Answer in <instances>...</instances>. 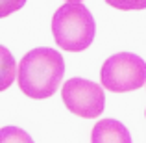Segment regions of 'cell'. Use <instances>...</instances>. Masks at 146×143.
Wrapping results in <instances>:
<instances>
[{
    "instance_id": "obj_1",
    "label": "cell",
    "mask_w": 146,
    "mask_h": 143,
    "mask_svg": "<svg viewBox=\"0 0 146 143\" xmlns=\"http://www.w3.org/2000/svg\"><path fill=\"white\" fill-rule=\"evenodd\" d=\"M65 75V60L59 50L32 48L19 63V87L30 99H48L59 89Z\"/></svg>"
},
{
    "instance_id": "obj_2",
    "label": "cell",
    "mask_w": 146,
    "mask_h": 143,
    "mask_svg": "<svg viewBox=\"0 0 146 143\" xmlns=\"http://www.w3.org/2000/svg\"><path fill=\"white\" fill-rule=\"evenodd\" d=\"M52 34L59 48L68 52H82L94 41L96 22L83 4L68 2L54 13Z\"/></svg>"
},
{
    "instance_id": "obj_3",
    "label": "cell",
    "mask_w": 146,
    "mask_h": 143,
    "mask_svg": "<svg viewBox=\"0 0 146 143\" xmlns=\"http://www.w3.org/2000/svg\"><path fill=\"white\" fill-rule=\"evenodd\" d=\"M102 86L113 93H128L146 84V61L137 54L118 52L109 56L100 71Z\"/></svg>"
},
{
    "instance_id": "obj_4",
    "label": "cell",
    "mask_w": 146,
    "mask_h": 143,
    "mask_svg": "<svg viewBox=\"0 0 146 143\" xmlns=\"http://www.w3.org/2000/svg\"><path fill=\"white\" fill-rule=\"evenodd\" d=\"M61 97L68 111L83 119L100 117L106 108V93L102 86L87 78H70L61 87Z\"/></svg>"
},
{
    "instance_id": "obj_5",
    "label": "cell",
    "mask_w": 146,
    "mask_h": 143,
    "mask_svg": "<svg viewBox=\"0 0 146 143\" xmlns=\"http://www.w3.org/2000/svg\"><path fill=\"white\" fill-rule=\"evenodd\" d=\"M91 143H131V136L117 119H100L93 128Z\"/></svg>"
},
{
    "instance_id": "obj_6",
    "label": "cell",
    "mask_w": 146,
    "mask_h": 143,
    "mask_svg": "<svg viewBox=\"0 0 146 143\" xmlns=\"http://www.w3.org/2000/svg\"><path fill=\"white\" fill-rule=\"evenodd\" d=\"M0 143H33V140L19 126H4L0 130Z\"/></svg>"
},
{
    "instance_id": "obj_7",
    "label": "cell",
    "mask_w": 146,
    "mask_h": 143,
    "mask_svg": "<svg viewBox=\"0 0 146 143\" xmlns=\"http://www.w3.org/2000/svg\"><path fill=\"white\" fill-rule=\"evenodd\" d=\"M111 7H117L122 11L131 9H146V0H106Z\"/></svg>"
},
{
    "instance_id": "obj_8",
    "label": "cell",
    "mask_w": 146,
    "mask_h": 143,
    "mask_svg": "<svg viewBox=\"0 0 146 143\" xmlns=\"http://www.w3.org/2000/svg\"><path fill=\"white\" fill-rule=\"evenodd\" d=\"M2 56H4V84H2V87L6 89L7 86L11 84V80H13V75H11V69L15 71V63H13V60H11V56H9V52H7V48L6 47H2Z\"/></svg>"
},
{
    "instance_id": "obj_9",
    "label": "cell",
    "mask_w": 146,
    "mask_h": 143,
    "mask_svg": "<svg viewBox=\"0 0 146 143\" xmlns=\"http://www.w3.org/2000/svg\"><path fill=\"white\" fill-rule=\"evenodd\" d=\"M26 4V0H2V17H7L13 11H19Z\"/></svg>"
},
{
    "instance_id": "obj_10",
    "label": "cell",
    "mask_w": 146,
    "mask_h": 143,
    "mask_svg": "<svg viewBox=\"0 0 146 143\" xmlns=\"http://www.w3.org/2000/svg\"><path fill=\"white\" fill-rule=\"evenodd\" d=\"M67 2H82V0H67Z\"/></svg>"
}]
</instances>
